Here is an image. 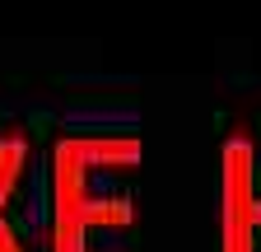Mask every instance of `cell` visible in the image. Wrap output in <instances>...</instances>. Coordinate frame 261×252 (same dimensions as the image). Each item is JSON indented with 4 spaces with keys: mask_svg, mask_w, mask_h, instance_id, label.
Segmentation results:
<instances>
[{
    "mask_svg": "<svg viewBox=\"0 0 261 252\" xmlns=\"http://www.w3.org/2000/svg\"><path fill=\"white\" fill-rule=\"evenodd\" d=\"M140 136H65L51 149V252H130L140 224Z\"/></svg>",
    "mask_w": 261,
    "mask_h": 252,
    "instance_id": "6da1fadb",
    "label": "cell"
},
{
    "mask_svg": "<svg viewBox=\"0 0 261 252\" xmlns=\"http://www.w3.org/2000/svg\"><path fill=\"white\" fill-rule=\"evenodd\" d=\"M252 196H256V140L247 131H233L219 154V252H256Z\"/></svg>",
    "mask_w": 261,
    "mask_h": 252,
    "instance_id": "7a4b0ae2",
    "label": "cell"
},
{
    "mask_svg": "<svg viewBox=\"0 0 261 252\" xmlns=\"http://www.w3.org/2000/svg\"><path fill=\"white\" fill-rule=\"evenodd\" d=\"M33 164V140L23 131H0V219H10V201L19 192V182Z\"/></svg>",
    "mask_w": 261,
    "mask_h": 252,
    "instance_id": "3957f363",
    "label": "cell"
},
{
    "mask_svg": "<svg viewBox=\"0 0 261 252\" xmlns=\"http://www.w3.org/2000/svg\"><path fill=\"white\" fill-rule=\"evenodd\" d=\"M252 234H261V187H256V196H252Z\"/></svg>",
    "mask_w": 261,
    "mask_h": 252,
    "instance_id": "277c9868",
    "label": "cell"
}]
</instances>
